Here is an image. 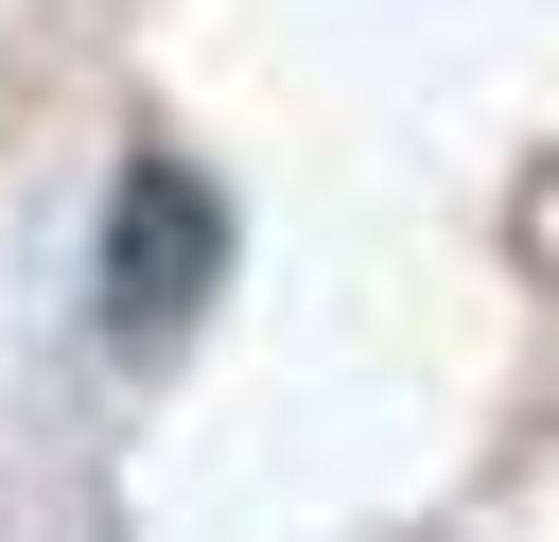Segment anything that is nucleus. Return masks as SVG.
<instances>
[{"label": "nucleus", "mask_w": 559, "mask_h": 542, "mask_svg": "<svg viewBox=\"0 0 559 542\" xmlns=\"http://www.w3.org/2000/svg\"><path fill=\"white\" fill-rule=\"evenodd\" d=\"M210 280H227V192L175 157V140H140L122 157V192H105V350H175L192 315H210Z\"/></svg>", "instance_id": "1"}]
</instances>
